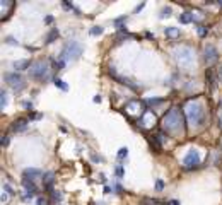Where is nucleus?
<instances>
[{"label":"nucleus","instance_id":"32","mask_svg":"<svg viewBox=\"0 0 222 205\" xmlns=\"http://www.w3.org/2000/svg\"><path fill=\"white\" fill-rule=\"evenodd\" d=\"M219 77H220V81H222V69L219 70Z\"/></svg>","mask_w":222,"mask_h":205},{"label":"nucleus","instance_id":"14","mask_svg":"<svg viewBox=\"0 0 222 205\" xmlns=\"http://www.w3.org/2000/svg\"><path fill=\"white\" fill-rule=\"evenodd\" d=\"M164 33H166V36H169V38H178L179 36V29H178V27H166Z\"/></svg>","mask_w":222,"mask_h":205},{"label":"nucleus","instance_id":"8","mask_svg":"<svg viewBox=\"0 0 222 205\" xmlns=\"http://www.w3.org/2000/svg\"><path fill=\"white\" fill-rule=\"evenodd\" d=\"M217 58H219V53L215 50V46H212V44L205 46V62H207V65H214L217 62Z\"/></svg>","mask_w":222,"mask_h":205},{"label":"nucleus","instance_id":"15","mask_svg":"<svg viewBox=\"0 0 222 205\" xmlns=\"http://www.w3.org/2000/svg\"><path fill=\"white\" fill-rule=\"evenodd\" d=\"M193 15L190 14V12H183L181 15H179V22H183V24H188V22H191Z\"/></svg>","mask_w":222,"mask_h":205},{"label":"nucleus","instance_id":"5","mask_svg":"<svg viewBox=\"0 0 222 205\" xmlns=\"http://www.w3.org/2000/svg\"><path fill=\"white\" fill-rule=\"evenodd\" d=\"M174 56H176L179 65H190L193 62V51L188 46H179L174 50Z\"/></svg>","mask_w":222,"mask_h":205},{"label":"nucleus","instance_id":"16","mask_svg":"<svg viewBox=\"0 0 222 205\" xmlns=\"http://www.w3.org/2000/svg\"><path fill=\"white\" fill-rule=\"evenodd\" d=\"M56 38H58V29L55 27V29H51V31H50V34L46 36V43H53Z\"/></svg>","mask_w":222,"mask_h":205},{"label":"nucleus","instance_id":"28","mask_svg":"<svg viewBox=\"0 0 222 205\" xmlns=\"http://www.w3.org/2000/svg\"><path fill=\"white\" fill-rule=\"evenodd\" d=\"M38 205H46V200L44 198H38Z\"/></svg>","mask_w":222,"mask_h":205},{"label":"nucleus","instance_id":"25","mask_svg":"<svg viewBox=\"0 0 222 205\" xmlns=\"http://www.w3.org/2000/svg\"><path fill=\"white\" fill-rule=\"evenodd\" d=\"M53 198H55V200H60V198H62V193H56V191H53Z\"/></svg>","mask_w":222,"mask_h":205},{"label":"nucleus","instance_id":"2","mask_svg":"<svg viewBox=\"0 0 222 205\" xmlns=\"http://www.w3.org/2000/svg\"><path fill=\"white\" fill-rule=\"evenodd\" d=\"M82 51H84V48H82L80 43H77V41H70V43H67L65 48L62 50L60 60H63V62H74V60H77L79 56L82 55Z\"/></svg>","mask_w":222,"mask_h":205},{"label":"nucleus","instance_id":"20","mask_svg":"<svg viewBox=\"0 0 222 205\" xmlns=\"http://www.w3.org/2000/svg\"><path fill=\"white\" fill-rule=\"evenodd\" d=\"M126 156H128V149H126V147H121V149L118 150V157L123 159V157H126Z\"/></svg>","mask_w":222,"mask_h":205},{"label":"nucleus","instance_id":"23","mask_svg":"<svg viewBox=\"0 0 222 205\" xmlns=\"http://www.w3.org/2000/svg\"><path fill=\"white\" fill-rule=\"evenodd\" d=\"M155 188H157V190H162V188H164V183L161 181V179L157 181V183H155Z\"/></svg>","mask_w":222,"mask_h":205},{"label":"nucleus","instance_id":"30","mask_svg":"<svg viewBox=\"0 0 222 205\" xmlns=\"http://www.w3.org/2000/svg\"><path fill=\"white\" fill-rule=\"evenodd\" d=\"M167 205H179V202H176V200H171Z\"/></svg>","mask_w":222,"mask_h":205},{"label":"nucleus","instance_id":"13","mask_svg":"<svg viewBox=\"0 0 222 205\" xmlns=\"http://www.w3.org/2000/svg\"><path fill=\"white\" fill-rule=\"evenodd\" d=\"M53 173H46L44 174V178H43V183H44V186L48 188V190H51V183H53Z\"/></svg>","mask_w":222,"mask_h":205},{"label":"nucleus","instance_id":"24","mask_svg":"<svg viewBox=\"0 0 222 205\" xmlns=\"http://www.w3.org/2000/svg\"><path fill=\"white\" fill-rule=\"evenodd\" d=\"M116 174H118V176H123V168H121V166H118V168H116Z\"/></svg>","mask_w":222,"mask_h":205},{"label":"nucleus","instance_id":"31","mask_svg":"<svg viewBox=\"0 0 222 205\" xmlns=\"http://www.w3.org/2000/svg\"><path fill=\"white\" fill-rule=\"evenodd\" d=\"M104 193H111V188L109 186H104Z\"/></svg>","mask_w":222,"mask_h":205},{"label":"nucleus","instance_id":"22","mask_svg":"<svg viewBox=\"0 0 222 205\" xmlns=\"http://www.w3.org/2000/svg\"><path fill=\"white\" fill-rule=\"evenodd\" d=\"M169 14H171V9L166 7V9H162V14H161V17H167Z\"/></svg>","mask_w":222,"mask_h":205},{"label":"nucleus","instance_id":"21","mask_svg":"<svg viewBox=\"0 0 222 205\" xmlns=\"http://www.w3.org/2000/svg\"><path fill=\"white\" fill-rule=\"evenodd\" d=\"M198 34L200 36H205V34H207V27H205V26H200L198 27Z\"/></svg>","mask_w":222,"mask_h":205},{"label":"nucleus","instance_id":"11","mask_svg":"<svg viewBox=\"0 0 222 205\" xmlns=\"http://www.w3.org/2000/svg\"><path fill=\"white\" fill-rule=\"evenodd\" d=\"M24 176H26V178H29L31 181H33L34 178H38V176H41V171L39 169H26V171H24Z\"/></svg>","mask_w":222,"mask_h":205},{"label":"nucleus","instance_id":"27","mask_svg":"<svg viewBox=\"0 0 222 205\" xmlns=\"http://www.w3.org/2000/svg\"><path fill=\"white\" fill-rule=\"evenodd\" d=\"M145 203H149V205H157L159 202H157V200H145Z\"/></svg>","mask_w":222,"mask_h":205},{"label":"nucleus","instance_id":"7","mask_svg":"<svg viewBox=\"0 0 222 205\" xmlns=\"http://www.w3.org/2000/svg\"><path fill=\"white\" fill-rule=\"evenodd\" d=\"M183 162H185L186 168H195V166H198L200 164V154H198V150L191 149L185 156V161H183Z\"/></svg>","mask_w":222,"mask_h":205},{"label":"nucleus","instance_id":"18","mask_svg":"<svg viewBox=\"0 0 222 205\" xmlns=\"http://www.w3.org/2000/svg\"><path fill=\"white\" fill-rule=\"evenodd\" d=\"M0 106H2V108L7 106V94H5V91L0 92Z\"/></svg>","mask_w":222,"mask_h":205},{"label":"nucleus","instance_id":"12","mask_svg":"<svg viewBox=\"0 0 222 205\" xmlns=\"http://www.w3.org/2000/svg\"><path fill=\"white\" fill-rule=\"evenodd\" d=\"M29 67H31L29 60H19V62H14L15 70H24V69H29Z\"/></svg>","mask_w":222,"mask_h":205},{"label":"nucleus","instance_id":"3","mask_svg":"<svg viewBox=\"0 0 222 205\" xmlns=\"http://www.w3.org/2000/svg\"><path fill=\"white\" fill-rule=\"evenodd\" d=\"M48 72H50V65L46 60H38V62L31 63L29 67V77L36 79V81H43L48 77Z\"/></svg>","mask_w":222,"mask_h":205},{"label":"nucleus","instance_id":"4","mask_svg":"<svg viewBox=\"0 0 222 205\" xmlns=\"http://www.w3.org/2000/svg\"><path fill=\"white\" fill-rule=\"evenodd\" d=\"M164 127L167 128V130H178L179 128V125H181V116H179V111L176 110V108H173V110H169L166 113V116H164Z\"/></svg>","mask_w":222,"mask_h":205},{"label":"nucleus","instance_id":"17","mask_svg":"<svg viewBox=\"0 0 222 205\" xmlns=\"http://www.w3.org/2000/svg\"><path fill=\"white\" fill-rule=\"evenodd\" d=\"M53 82H55V86H56V87H60L62 91H67V89H68V86H67L65 82L62 81V79H55Z\"/></svg>","mask_w":222,"mask_h":205},{"label":"nucleus","instance_id":"6","mask_svg":"<svg viewBox=\"0 0 222 205\" xmlns=\"http://www.w3.org/2000/svg\"><path fill=\"white\" fill-rule=\"evenodd\" d=\"M5 82H9V86H12L15 91L24 87V79L19 73H5Z\"/></svg>","mask_w":222,"mask_h":205},{"label":"nucleus","instance_id":"1","mask_svg":"<svg viewBox=\"0 0 222 205\" xmlns=\"http://www.w3.org/2000/svg\"><path fill=\"white\" fill-rule=\"evenodd\" d=\"M185 113H186L188 123L191 125H202L205 120V110L198 101H190L185 108Z\"/></svg>","mask_w":222,"mask_h":205},{"label":"nucleus","instance_id":"10","mask_svg":"<svg viewBox=\"0 0 222 205\" xmlns=\"http://www.w3.org/2000/svg\"><path fill=\"white\" fill-rule=\"evenodd\" d=\"M22 185H24V188H26V191H27V193H31V195H33L34 191H36V186H34V183L31 181V179L24 178V179H22Z\"/></svg>","mask_w":222,"mask_h":205},{"label":"nucleus","instance_id":"29","mask_svg":"<svg viewBox=\"0 0 222 205\" xmlns=\"http://www.w3.org/2000/svg\"><path fill=\"white\" fill-rule=\"evenodd\" d=\"M92 101H94V102H99V101H101V96H94Z\"/></svg>","mask_w":222,"mask_h":205},{"label":"nucleus","instance_id":"9","mask_svg":"<svg viewBox=\"0 0 222 205\" xmlns=\"http://www.w3.org/2000/svg\"><path fill=\"white\" fill-rule=\"evenodd\" d=\"M27 121H29V120H26V118H19L17 121H14L12 130H14V132H21V130H24V128L27 127Z\"/></svg>","mask_w":222,"mask_h":205},{"label":"nucleus","instance_id":"26","mask_svg":"<svg viewBox=\"0 0 222 205\" xmlns=\"http://www.w3.org/2000/svg\"><path fill=\"white\" fill-rule=\"evenodd\" d=\"M7 43L9 44H17V41H15L14 38H7Z\"/></svg>","mask_w":222,"mask_h":205},{"label":"nucleus","instance_id":"34","mask_svg":"<svg viewBox=\"0 0 222 205\" xmlns=\"http://www.w3.org/2000/svg\"><path fill=\"white\" fill-rule=\"evenodd\" d=\"M219 5H222V2H219Z\"/></svg>","mask_w":222,"mask_h":205},{"label":"nucleus","instance_id":"19","mask_svg":"<svg viewBox=\"0 0 222 205\" xmlns=\"http://www.w3.org/2000/svg\"><path fill=\"white\" fill-rule=\"evenodd\" d=\"M103 33V27L101 26H94L92 29H91V36H97V34Z\"/></svg>","mask_w":222,"mask_h":205},{"label":"nucleus","instance_id":"33","mask_svg":"<svg viewBox=\"0 0 222 205\" xmlns=\"http://www.w3.org/2000/svg\"><path fill=\"white\" fill-rule=\"evenodd\" d=\"M220 118H222V110L219 111V120H220Z\"/></svg>","mask_w":222,"mask_h":205}]
</instances>
